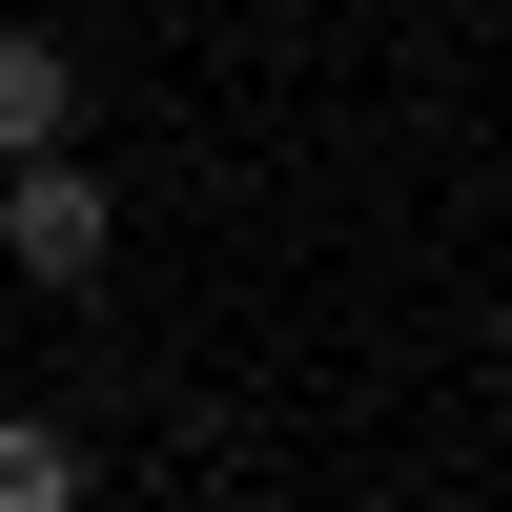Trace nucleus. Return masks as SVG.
I'll return each instance as SVG.
<instances>
[{
	"label": "nucleus",
	"instance_id": "7ed1b4c3",
	"mask_svg": "<svg viewBox=\"0 0 512 512\" xmlns=\"http://www.w3.org/2000/svg\"><path fill=\"white\" fill-rule=\"evenodd\" d=\"M0 512H82V431L62 410H0Z\"/></svg>",
	"mask_w": 512,
	"mask_h": 512
},
{
	"label": "nucleus",
	"instance_id": "f03ea898",
	"mask_svg": "<svg viewBox=\"0 0 512 512\" xmlns=\"http://www.w3.org/2000/svg\"><path fill=\"white\" fill-rule=\"evenodd\" d=\"M41 144H82V62L41 21H0V164H41Z\"/></svg>",
	"mask_w": 512,
	"mask_h": 512
},
{
	"label": "nucleus",
	"instance_id": "f257e3e1",
	"mask_svg": "<svg viewBox=\"0 0 512 512\" xmlns=\"http://www.w3.org/2000/svg\"><path fill=\"white\" fill-rule=\"evenodd\" d=\"M103 246H123V205H103V164H82V144L0 164V267H21V287H103Z\"/></svg>",
	"mask_w": 512,
	"mask_h": 512
}]
</instances>
